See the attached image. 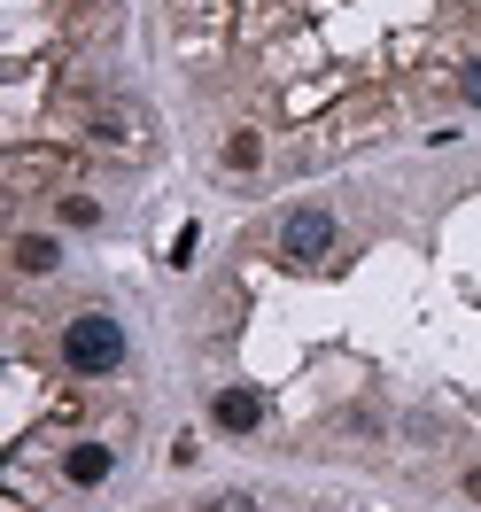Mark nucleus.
I'll list each match as a JSON object with an SVG mask.
<instances>
[{"instance_id": "obj_1", "label": "nucleus", "mask_w": 481, "mask_h": 512, "mask_svg": "<svg viewBox=\"0 0 481 512\" xmlns=\"http://www.w3.org/2000/svg\"><path fill=\"white\" fill-rule=\"evenodd\" d=\"M63 365L78 381H101V373H117L125 365V326L109 319V311H86V319L63 326Z\"/></svg>"}, {"instance_id": "obj_2", "label": "nucleus", "mask_w": 481, "mask_h": 512, "mask_svg": "<svg viewBox=\"0 0 481 512\" xmlns=\"http://www.w3.org/2000/svg\"><path fill=\"white\" fill-rule=\"evenodd\" d=\"M326 249H334V210H319V202L288 210V225H280V256H288V264H319Z\"/></svg>"}, {"instance_id": "obj_3", "label": "nucleus", "mask_w": 481, "mask_h": 512, "mask_svg": "<svg viewBox=\"0 0 481 512\" xmlns=\"http://www.w3.org/2000/svg\"><path fill=\"white\" fill-rule=\"evenodd\" d=\"M218 427L225 435H257L264 427V396L257 388H218Z\"/></svg>"}, {"instance_id": "obj_4", "label": "nucleus", "mask_w": 481, "mask_h": 512, "mask_svg": "<svg viewBox=\"0 0 481 512\" xmlns=\"http://www.w3.org/2000/svg\"><path fill=\"white\" fill-rule=\"evenodd\" d=\"M109 466H117V450H109V443H70V458H63V474L78 481V489L109 481Z\"/></svg>"}, {"instance_id": "obj_5", "label": "nucleus", "mask_w": 481, "mask_h": 512, "mask_svg": "<svg viewBox=\"0 0 481 512\" xmlns=\"http://www.w3.org/2000/svg\"><path fill=\"white\" fill-rule=\"evenodd\" d=\"M55 264H63V249H55L47 233H24V241H16V272H55Z\"/></svg>"}, {"instance_id": "obj_6", "label": "nucleus", "mask_w": 481, "mask_h": 512, "mask_svg": "<svg viewBox=\"0 0 481 512\" xmlns=\"http://www.w3.org/2000/svg\"><path fill=\"white\" fill-rule=\"evenodd\" d=\"M257 156H264L257 132H233V140H225V163H233V171H257Z\"/></svg>"}, {"instance_id": "obj_7", "label": "nucleus", "mask_w": 481, "mask_h": 512, "mask_svg": "<svg viewBox=\"0 0 481 512\" xmlns=\"http://www.w3.org/2000/svg\"><path fill=\"white\" fill-rule=\"evenodd\" d=\"M194 249H202V225H179L171 233V264H194Z\"/></svg>"}, {"instance_id": "obj_8", "label": "nucleus", "mask_w": 481, "mask_h": 512, "mask_svg": "<svg viewBox=\"0 0 481 512\" xmlns=\"http://www.w3.org/2000/svg\"><path fill=\"white\" fill-rule=\"evenodd\" d=\"M63 218H70V225H101V202H86V194H70V202H63Z\"/></svg>"}, {"instance_id": "obj_9", "label": "nucleus", "mask_w": 481, "mask_h": 512, "mask_svg": "<svg viewBox=\"0 0 481 512\" xmlns=\"http://www.w3.org/2000/svg\"><path fill=\"white\" fill-rule=\"evenodd\" d=\"M458 86H466V101L481 109V63H466V78H458Z\"/></svg>"}, {"instance_id": "obj_10", "label": "nucleus", "mask_w": 481, "mask_h": 512, "mask_svg": "<svg viewBox=\"0 0 481 512\" xmlns=\"http://www.w3.org/2000/svg\"><path fill=\"white\" fill-rule=\"evenodd\" d=\"M218 512H249V497H241V489H225V497H218Z\"/></svg>"}, {"instance_id": "obj_11", "label": "nucleus", "mask_w": 481, "mask_h": 512, "mask_svg": "<svg viewBox=\"0 0 481 512\" xmlns=\"http://www.w3.org/2000/svg\"><path fill=\"white\" fill-rule=\"evenodd\" d=\"M466 497H481V466H474V474H466Z\"/></svg>"}]
</instances>
